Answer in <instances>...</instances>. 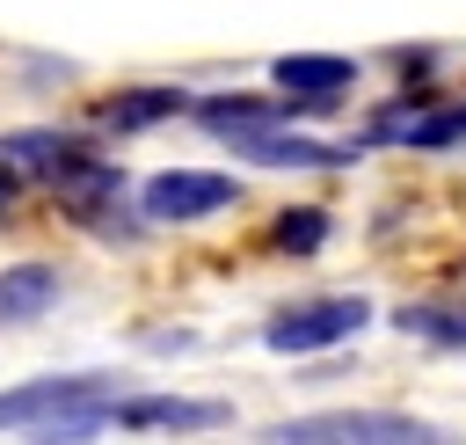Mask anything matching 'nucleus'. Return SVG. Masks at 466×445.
I'll use <instances>...</instances> for the list:
<instances>
[{
  "label": "nucleus",
  "mask_w": 466,
  "mask_h": 445,
  "mask_svg": "<svg viewBox=\"0 0 466 445\" xmlns=\"http://www.w3.org/2000/svg\"><path fill=\"white\" fill-rule=\"evenodd\" d=\"M269 80L284 88V102H306V109H328L357 88V58H335V51H284L269 66Z\"/></svg>",
  "instance_id": "7"
},
{
  "label": "nucleus",
  "mask_w": 466,
  "mask_h": 445,
  "mask_svg": "<svg viewBox=\"0 0 466 445\" xmlns=\"http://www.w3.org/2000/svg\"><path fill=\"white\" fill-rule=\"evenodd\" d=\"M15 190H22V175H15V168H7V160H0V212H7V204H15Z\"/></svg>",
  "instance_id": "15"
},
{
  "label": "nucleus",
  "mask_w": 466,
  "mask_h": 445,
  "mask_svg": "<svg viewBox=\"0 0 466 445\" xmlns=\"http://www.w3.org/2000/svg\"><path fill=\"white\" fill-rule=\"evenodd\" d=\"M233 423L226 401H182V394H109L102 430H218Z\"/></svg>",
  "instance_id": "5"
},
{
  "label": "nucleus",
  "mask_w": 466,
  "mask_h": 445,
  "mask_svg": "<svg viewBox=\"0 0 466 445\" xmlns=\"http://www.w3.org/2000/svg\"><path fill=\"white\" fill-rule=\"evenodd\" d=\"M291 117V102H269V95H204L197 102V124L204 131H248V124H284Z\"/></svg>",
  "instance_id": "11"
},
{
  "label": "nucleus",
  "mask_w": 466,
  "mask_h": 445,
  "mask_svg": "<svg viewBox=\"0 0 466 445\" xmlns=\"http://www.w3.org/2000/svg\"><path fill=\"white\" fill-rule=\"evenodd\" d=\"M393 328L400 336H422V343H444V350H466V314L459 306H400Z\"/></svg>",
  "instance_id": "13"
},
{
  "label": "nucleus",
  "mask_w": 466,
  "mask_h": 445,
  "mask_svg": "<svg viewBox=\"0 0 466 445\" xmlns=\"http://www.w3.org/2000/svg\"><path fill=\"white\" fill-rule=\"evenodd\" d=\"M226 204H240V182L218 175V168H160L138 190V219L146 226H189V219H211Z\"/></svg>",
  "instance_id": "4"
},
{
  "label": "nucleus",
  "mask_w": 466,
  "mask_h": 445,
  "mask_svg": "<svg viewBox=\"0 0 466 445\" xmlns=\"http://www.w3.org/2000/svg\"><path fill=\"white\" fill-rule=\"evenodd\" d=\"M269 241H277L284 255H313V248L328 241V212H313V204H299V212H284V219L269 226Z\"/></svg>",
  "instance_id": "14"
},
{
  "label": "nucleus",
  "mask_w": 466,
  "mask_h": 445,
  "mask_svg": "<svg viewBox=\"0 0 466 445\" xmlns=\"http://www.w3.org/2000/svg\"><path fill=\"white\" fill-rule=\"evenodd\" d=\"M364 321H371V299H357V292H335V299H299V306H277V314L262 321V343H269L277 357H313V350L350 343Z\"/></svg>",
  "instance_id": "3"
},
{
  "label": "nucleus",
  "mask_w": 466,
  "mask_h": 445,
  "mask_svg": "<svg viewBox=\"0 0 466 445\" xmlns=\"http://www.w3.org/2000/svg\"><path fill=\"white\" fill-rule=\"evenodd\" d=\"M277 445H430V438H444L437 423H422V416H393V409H320V416H291V423H277L269 430Z\"/></svg>",
  "instance_id": "2"
},
{
  "label": "nucleus",
  "mask_w": 466,
  "mask_h": 445,
  "mask_svg": "<svg viewBox=\"0 0 466 445\" xmlns=\"http://www.w3.org/2000/svg\"><path fill=\"white\" fill-rule=\"evenodd\" d=\"M73 146H80V139H66V131H15V139H0V160H7L22 182H29V175H36V182H51V175H58V160H66Z\"/></svg>",
  "instance_id": "12"
},
{
  "label": "nucleus",
  "mask_w": 466,
  "mask_h": 445,
  "mask_svg": "<svg viewBox=\"0 0 466 445\" xmlns=\"http://www.w3.org/2000/svg\"><path fill=\"white\" fill-rule=\"evenodd\" d=\"M422 146V153H444V146H466V102H451V109H430V117H415L408 102H393V109H379L371 117V139L364 146Z\"/></svg>",
  "instance_id": "8"
},
{
  "label": "nucleus",
  "mask_w": 466,
  "mask_h": 445,
  "mask_svg": "<svg viewBox=\"0 0 466 445\" xmlns=\"http://www.w3.org/2000/svg\"><path fill=\"white\" fill-rule=\"evenodd\" d=\"M58 292H66V285H58V270H51V263H7V270H0V328L36 321Z\"/></svg>",
  "instance_id": "9"
},
{
  "label": "nucleus",
  "mask_w": 466,
  "mask_h": 445,
  "mask_svg": "<svg viewBox=\"0 0 466 445\" xmlns=\"http://www.w3.org/2000/svg\"><path fill=\"white\" fill-rule=\"evenodd\" d=\"M116 394V379L102 372H66V379H29L0 394V430H44V438H95L102 430V401Z\"/></svg>",
  "instance_id": "1"
},
{
  "label": "nucleus",
  "mask_w": 466,
  "mask_h": 445,
  "mask_svg": "<svg viewBox=\"0 0 466 445\" xmlns=\"http://www.w3.org/2000/svg\"><path fill=\"white\" fill-rule=\"evenodd\" d=\"M226 146L255 168H350L364 146H320V139H299L284 124H248V131H226Z\"/></svg>",
  "instance_id": "6"
},
{
  "label": "nucleus",
  "mask_w": 466,
  "mask_h": 445,
  "mask_svg": "<svg viewBox=\"0 0 466 445\" xmlns=\"http://www.w3.org/2000/svg\"><path fill=\"white\" fill-rule=\"evenodd\" d=\"M175 109H189L182 88H124V95H109L95 117H102V131H146V124H160V117H175Z\"/></svg>",
  "instance_id": "10"
}]
</instances>
